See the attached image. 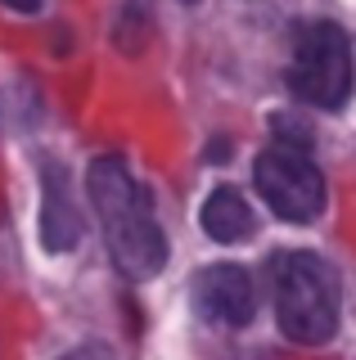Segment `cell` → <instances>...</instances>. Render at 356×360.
I'll use <instances>...</instances> for the list:
<instances>
[{"label": "cell", "mask_w": 356, "mask_h": 360, "mask_svg": "<svg viewBox=\"0 0 356 360\" xmlns=\"http://www.w3.org/2000/svg\"><path fill=\"white\" fill-rule=\"evenodd\" d=\"M203 230H208V239H217V243L248 239V230H253L248 202H243L235 189H212L208 202H203Z\"/></svg>", "instance_id": "7"}, {"label": "cell", "mask_w": 356, "mask_h": 360, "mask_svg": "<svg viewBox=\"0 0 356 360\" xmlns=\"http://www.w3.org/2000/svg\"><path fill=\"white\" fill-rule=\"evenodd\" d=\"M0 5L18 9V14H32V9H41V0H0Z\"/></svg>", "instance_id": "9"}, {"label": "cell", "mask_w": 356, "mask_h": 360, "mask_svg": "<svg viewBox=\"0 0 356 360\" xmlns=\"http://www.w3.org/2000/svg\"><path fill=\"white\" fill-rule=\"evenodd\" d=\"M253 180H258V194L266 198V207L293 225L316 221L325 207V176L316 172V162L303 149H288V144L266 149L253 167Z\"/></svg>", "instance_id": "4"}, {"label": "cell", "mask_w": 356, "mask_h": 360, "mask_svg": "<svg viewBox=\"0 0 356 360\" xmlns=\"http://www.w3.org/2000/svg\"><path fill=\"white\" fill-rule=\"evenodd\" d=\"M288 90L311 108H338L352 95V50L333 22H311L293 45Z\"/></svg>", "instance_id": "3"}, {"label": "cell", "mask_w": 356, "mask_h": 360, "mask_svg": "<svg viewBox=\"0 0 356 360\" xmlns=\"http://www.w3.org/2000/svg\"><path fill=\"white\" fill-rule=\"evenodd\" d=\"M275 315L293 342H329L338 329V279L316 252H280L275 257Z\"/></svg>", "instance_id": "2"}, {"label": "cell", "mask_w": 356, "mask_h": 360, "mask_svg": "<svg viewBox=\"0 0 356 360\" xmlns=\"http://www.w3.org/2000/svg\"><path fill=\"white\" fill-rule=\"evenodd\" d=\"M41 180H46V198H41V243L50 252H68V248L82 243V217H77L72 198H68V176H63L59 162L41 167Z\"/></svg>", "instance_id": "6"}, {"label": "cell", "mask_w": 356, "mask_h": 360, "mask_svg": "<svg viewBox=\"0 0 356 360\" xmlns=\"http://www.w3.org/2000/svg\"><path fill=\"white\" fill-rule=\"evenodd\" d=\"M63 360H113L104 352V347H86V352H72V356H63Z\"/></svg>", "instance_id": "8"}, {"label": "cell", "mask_w": 356, "mask_h": 360, "mask_svg": "<svg viewBox=\"0 0 356 360\" xmlns=\"http://www.w3.org/2000/svg\"><path fill=\"white\" fill-rule=\"evenodd\" d=\"M91 202L104 221V239L113 252V266L127 279H153L167 262V239L153 221V207L144 189L131 180L122 158H95L91 162Z\"/></svg>", "instance_id": "1"}, {"label": "cell", "mask_w": 356, "mask_h": 360, "mask_svg": "<svg viewBox=\"0 0 356 360\" xmlns=\"http://www.w3.org/2000/svg\"><path fill=\"white\" fill-rule=\"evenodd\" d=\"M194 302L212 324H230V329H243L253 320V311H258L253 279L239 266H208L194 279Z\"/></svg>", "instance_id": "5"}]
</instances>
